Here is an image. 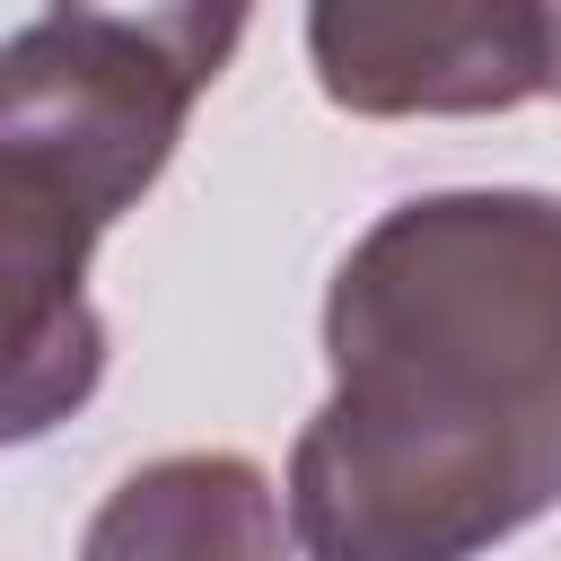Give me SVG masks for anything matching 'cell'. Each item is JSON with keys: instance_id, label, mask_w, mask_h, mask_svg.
<instances>
[{"instance_id": "277c9868", "label": "cell", "mask_w": 561, "mask_h": 561, "mask_svg": "<svg viewBox=\"0 0 561 561\" xmlns=\"http://www.w3.org/2000/svg\"><path fill=\"white\" fill-rule=\"evenodd\" d=\"M79 561H289V526L263 465L193 447L123 473L88 517Z\"/></svg>"}, {"instance_id": "8992f818", "label": "cell", "mask_w": 561, "mask_h": 561, "mask_svg": "<svg viewBox=\"0 0 561 561\" xmlns=\"http://www.w3.org/2000/svg\"><path fill=\"white\" fill-rule=\"evenodd\" d=\"M543 26H552V79H543V88L561 96V0H543Z\"/></svg>"}, {"instance_id": "6da1fadb", "label": "cell", "mask_w": 561, "mask_h": 561, "mask_svg": "<svg viewBox=\"0 0 561 561\" xmlns=\"http://www.w3.org/2000/svg\"><path fill=\"white\" fill-rule=\"evenodd\" d=\"M333 394L289 447L307 561H473L561 500V202L386 210L324 298Z\"/></svg>"}, {"instance_id": "5b68a950", "label": "cell", "mask_w": 561, "mask_h": 561, "mask_svg": "<svg viewBox=\"0 0 561 561\" xmlns=\"http://www.w3.org/2000/svg\"><path fill=\"white\" fill-rule=\"evenodd\" d=\"M53 9H96V18H114V26H140L158 53L184 61L193 88H210V79L228 70L254 0H53Z\"/></svg>"}, {"instance_id": "7a4b0ae2", "label": "cell", "mask_w": 561, "mask_h": 561, "mask_svg": "<svg viewBox=\"0 0 561 561\" xmlns=\"http://www.w3.org/2000/svg\"><path fill=\"white\" fill-rule=\"evenodd\" d=\"M202 88L140 26L44 9L0 53V280H9V438L88 403L105 333L88 245L158 184Z\"/></svg>"}, {"instance_id": "3957f363", "label": "cell", "mask_w": 561, "mask_h": 561, "mask_svg": "<svg viewBox=\"0 0 561 561\" xmlns=\"http://www.w3.org/2000/svg\"><path fill=\"white\" fill-rule=\"evenodd\" d=\"M307 61L342 114H508L552 79L543 0H307Z\"/></svg>"}]
</instances>
